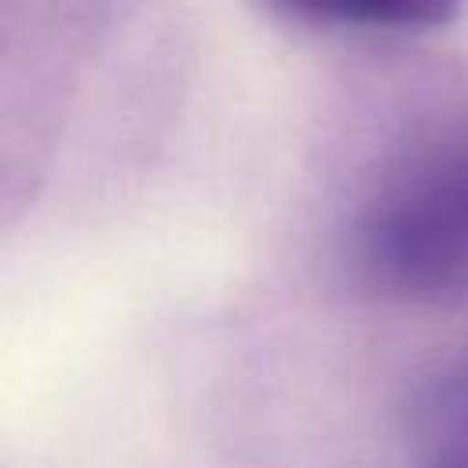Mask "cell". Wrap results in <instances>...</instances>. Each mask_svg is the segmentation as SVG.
I'll use <instances>...</instances> for the list:
<instances>
[{
    "instance_id": "3957f363",
    "label": "cell",
    "mask_w": 468,
    "mask_h": 468,
    "mask_svg": "<svg viewBox=\"0 0 468 468\" xmlns=\"http://www.w3.org/2000/svg\"><path fill=\"white\" fill-rule=\"evenodd\" d=\"M314 11L377 29H428L453 18L457 0H307Z\"/></svg>"
},
{
    "instance_id": "7a4b0ae2",
    "label": "cell",
    "mask_w": 468,
    "mask_h": 468,
    "mask_svg": "<svg viewBox=\"0 0 468 468\" xmlns=\"http://www.w3.org/2000/svg\"><path fill=\"white\" fill-rule=\"evenodd\" d=\"M410 468H468V355L450 362L417 395Z\"/></svg>"
},
{
    "instance_id": "6da1fadb",
    "label": "cell",
    "mask_w": 468,
    "mask_h": 468,
    "mask_svg": "<svg viewBox=\"0 0 468 468\" xmlns=\"http://www.w3.org/2000/svg\"><path fill=\"white\" fill-rule=\"evenodd\" d=\"M351 260L380 296L468 303V135L413 154L377 183L355 216Z\"/></svg>"
}]
</instances>
